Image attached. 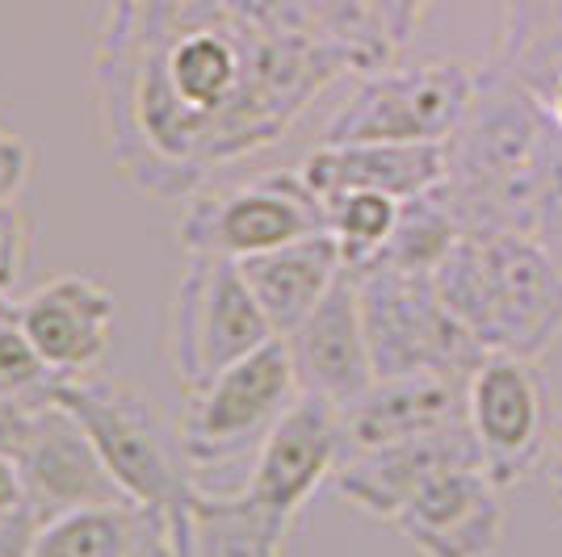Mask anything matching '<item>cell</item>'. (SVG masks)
<instances>
[{
    "label": "cell",
    "mask_w": 562,
    "mask_h": 557,
    "mask_svg": "<svg viewBox=\"0 0 562 557\" xmlns=\"http://www.w3.org/2000/svg\"><path fill=\"white\" fill-rule=\"evenodd\" d=\"M30 177V147H25L18 135L0 130V202L18 197V189L25 185Z\"/></svg>",
    "instance_id": "obj_28"
},
{
    "label": "cell",
    "mask_w": 562,
    "mask_h": 557,
    "mask_svg": "<svg viewBox=\"0 0 562 557\" xmlns=\"http://www.w3.org/2000/svg\"><path fill=\"white\" fill-rule=\"evenodd\" d=\"M467 423L495 487L525 482L550 448V386L538 361L487 352L467 377Z\"/></svg>",
    "instance_id": "obj_9"
},
{
    "label": "cell",
    "mask_w": 562,
    "mask_h": 557,
    "mask_svg": "<svg viewBox=\"0 0 562 557\" xmlns=\"http://www.w3.org/2000/svg\"><path fill=\"white\" fill-rule=\"evenodd\" d=\"M449 197L470 227L562 239V130L504 68L479 71L467 122L449 139Z\"/></svg>",
    "instance_id": "obj_1"
},
{
    "label": "cell",
    "mask_w": 562,
    "mask_h": 557,
    "mask_svg": "<svg viewBox=\"0 0 562 557\" xmlns=\"http://www.w3.org/2000/svg\"><path fill=\"white\" fill-rule=\"evenodd\" d=\"M30 557H181L177 511L143 503H93L38 524Z\"/></svg>",
    "instance_id": "obj_18"
},
{
    "label": "cell",
    "mask_w": 562,
    "mask_h": 557,
    "mask_svg": "<svg viewBox=\"0 0 562 557\" xmlns=\"http://www.w3.org/2000/svg\"><path fill=\"white\" fill-rule=\"evenodd\" d=\"M290 520L273 515L239 495H206L193 490L177 511V541L181 557H281V541Z\"/></svg>",
    "instance_id": "obj_20"
},
{
    "label": "cell",
    "mask_w": 562,
    "mask_h": 557,
    "mask_svg": "<svg viewBox=\"0 0 562 557\" xmlns=\"http://www.w3.org/2000/svg\"><path fill=\"white\" fill-rule=\"evenodd\" d=\"M59 382L64 377L50 370L34 349V340L25 336L22 319H18V303L4 298L0 303V390L22 398L30 407H43V402H50V390Z\"/></svg>",
    "instance_id": "obj_24"
},
{
    "label": "cell",
    "mask_w": 562,
    "mask_h": 557,
    "mask_svg": "<svg viewBox=\"0 0 562 557\" xmlns=\"http://www.w3.org/2000/svg\"><path fill=\"white\" fill-rule=\"evenodd\" d=\"M345 462V428L340 407L328 398L299 395L294 407L265 432L244 495L273 515L294 520L311 495L328 482Z\"/></svg>",
    "instance_id": "obj_10"
},
{
    "label": "cell",
    "mask_w": 562,
    "mask_h": 557,
    "mask_svg": "<svg viewBox=\"0 0 562 557\" xmlns=\"http://www.w3.org/2000/svg\"><path fill=\"white\" fill-rule=\"evenodd\" d=\"M319 231H328V206L294 168V172H265L248 185L193 197L181 223V248L193 255L244 260Z\"/></svg>",
    "instance_id": "obj_8"
},
{
    "label": "cell",
    "mask_w": 562,
    "mask_h": 557,
    "mask_svg": "<svg viewBox=\"0 0 562 557\" xmlns=\"http://www.w3.org/2000/svg\"><path fill=\"white\" fill-rule=\"evenodd\" d=\"M299 172L324 202L357 189L407 202L449 181V143H319Z\"/></svg>",
    "instance_id": "obj_17"
},
{
    "label": "cell",
    "mask_w": 562,
    "mask_h": 557,
    "mask_svg": "<svg viewBox=\"0 0 562 557\" xmlns=\"http://www.w3.org/2000/svg\"><path fill=\"white\" fill-rule=\"evenodd\" d=\"M25 511V482L13 457H0V515Z\"/></svg>",
    "instance_id": "obj_30"
},
{
    "label": "cell",
    "mask_w": 562,
    "mask_h": 557,
    "mask_svg": "<svg viewBox=\"0 0 562 557\" xmlns=\"http://www.w3.org/2000/svg\"><path fill=\"white\" fill-rule=\"evenodd\" d=\"M495 68L516 76L538 101L546 96L562 71V0H508Z\"/></svg>",
    "instance_id": "obj_22"
},
{
    "label": "cell",
    "mask_w": 562,
    "mask_h": 557,
    "mask_svg": "<svg viewBox=\"0 0 562 557\" xmlns=\"http://www.w3.org/2000/svg\"><path fill=\"white\" fill-rule=\"evenodd\" d=\"M324 206H328V231L336 239V248H340L345 269L361 273V269L378 264V255L391 243L398 223L395 197L357 189V193H336Z\"/></svg>",
    "instance_id": "obj_23"
},
{
    "label": "cell",
    "mask_w": 562,
    "mask_h": 557,
    "mask_svg": "<svg viewBox=\"0 0 562 557\" xmlns=\"http://www.w3.org/2000/svg\"><path fill=\"white\" fill-rule=\"evenodd\" d=\"M122 4H139V9H177L181 0H122Z\"/></svg>",
    "instance_id": "obj_33"
},
{
    "label": "cell",
    "mask_w": 562,
    "mask_h": 557,
    "mask_svg": "<svg viewBox=\"0 0 562 557\" xmlns=\"http://www.w3.org/2000/svg\"><path fill=\"white\" fill-rule=\"evenodd\" d=\"M554 499L562 503V436L554 444Z\"/></svg>",
    "instance_id": "obj_32"
},
{
    "label": "cell",
    "mask_w": 562,
    "mask_h": 557,
    "mask_svg": "<svg viewBox=\"0 0 562 557\" xmlns=\"http://www.w3.org/2000/svg\"><path fill=\"white\" fill-rule=\"evenodd\" d=\"M357 289H361V319L378 377H407V373L470 377L483 365L487 349L441 303L432 277L374 264L357 273Z\"/></svg>",
    "instance_id": "obj_4"
},
{
    "label": "cell",
    "mask_w": 562,
    "mask_h": 557,
    "mask_svg": "<svg viewBox=\"0 0 562 557\" xmlns=\"http://www.w3.org/2000/svg\"><path fill=\"white\" fill-rule=\"evenodd\" d=\"M499 495L483 465H453L432 474L391 524L424 557H495L504 541Z\"/></svg>",
    "instance_id": "obj_11"
},
{
    "label": "cell",
    "mask_w": 562,
    "mask_h": 557,
    "mask_svg": "<svg viewBox=\"0 0 562 557\" xmlns=\"http://www.w3.org/2000/svg\"><path fill=\"white\" fill-rule=\"evenodd\" d=\"M453 423H467V377H446V373L378 377L366 395L340 411L345 457L382 444L416 441Z\"/></svg>",
    "instance_id": "obj_16"
},
{
    "label": "cell",
    "mask_w": 562,
    "mask_h": 557,
    "mask_svg": "<svg viewBox=\"0 0 562 557\" xmlns=\"http://www.w3.org/2000/svg\"><path fill=\"white\" fill-rule=\"evenodd\" d=\"M370 4V13H374L378 30H382V38H386V47L398 50L412 43V34L420 30L424 13H428V4L432 0H366Z\"/></svg>",
    "instance_id": "obj_26"
},
{
    "label": "cell",
    "mask_w": 562,
    "mask_h": 557,
    "mask_svg": "<svg viewBox=\"0 0 562 557\" xmlns=\"http://www.w3.org/2000/svg\"><path fill=\"white\" fill-rule=\"evenodd\" d=\"M25 482V508L43 524L76 508L122 503L126 495L105 469L80 419L68 416L59 402H43L34 416V432L18 457Z\"/></svg>",
    "instance_id": "obj_13"
},
{
    "label": "cell",
    "mask_w": 562,
    "mask_h": 557,
    "mask_svg": "<svg viewBox=\"0 0 562 557\" xmlns=\"http://www.w3.org/2000/svg\"><path fill=\"white\" fill-rule=\"evenodd\" d=\"M441 303L487 352L541 361L562 336V260L525 231L470 227L432 273Z\"/></svg>",
    "instance_id": "obj_2"
},
{
    "label": "cell",
    "mask_w": 562,
    "mask_h": 557,
    "mask_svg": "<svg viewBox=\"0 0 562 557\" xmlns=\"http://www.w3.org/2000/svg\"><path fill=\"white\" fill-rule=\"evenodd\" d=\"M474 89L479 71L449 59L370 71L331 114L324 143H449Z\"/></svg>",
    "instance_id": "obj_7"
},
{
    "label": "cell",
    "mask_w": 562,
    "mask_h": 557,
    "mask_svg": "<svg viewBox=\"0 0 562 557\" xmlns=\"http://www.w3.org/2000/svg\"><path fill=\"white\" fill-rule=\"evenodd\" d=\"M50 402L80 419L105 469L131 503L181 511L193 495V469L181 441V423L122 377H64Z\"/></svg>",
    "instance_id": "obj_3"
},
{
    "label": "cell",
    "mask_w": 562,
    "mask_h": 557,
    "mask_svg": "<svg viewBox=\"0 0 562 557\" xmlns=\"http://www.w3.org/2000/svg\"><path fill=\"white\" fill-rule=\"evenodd\" d=\"M34 416H38V407L0 390V457H13V462L22 457L25 441L34 432Z\"/></svg>",
    "instance_id": "obj_27"
},
{
    "label": "cell",
    "mask_w": 562,
    "mask_h": 557,
    "mask_svg": "<svg viewBox=\"0 0 562 557\" xmlns=\"http://www.w3.org/2000/svg\"><path fill=\"white\" fill-rule=\"evenodd\" d=\"M239 273L265 310V319L273 323V331L290 336L315 306L324 303V294L345 273V260H340L331 231H319L299 239V243L273 248V252L244 255Z\"/></svg>",
    "instance_id": "obj_19"
},
{
    "label": "cell",
    "mask_w": 562,
    "mask_h": 557,
    "mask_svg": "<svg viewBox=\"0 0 562 557\" xmlns=\"http://www.w3.org/2000/svg\"><path fill=\"white\" fill-rule=\"evenodd\" d=\"M30 243H34L30 214H25L13 197L0 202V294H4V298L22 285L25 264H30Z\"/></svg>",
    "instance_id": "obj_25"
},
{
    "label": "cell",
    "mask_w": 562,
    "mask_h": 557,
    "mask_svg": "<svg viewBox=\"0 0 562 557\" xmlns=\"http://www.w3.org/2000/svg\"><path fill=\"white\" fill-rule=\"evenodd\" d=\"M299 395L303 386L281 336L214 373L202 390L186 395V416L177 423L193 469V487L198 474L214 469L218 462H235L248 448L257 453L265 432L294 407Z\"/></svg>",
    "instance_id": "obj_5"
},
{
    "label": "cell",
    "mask_w": 562,
    "mask_h": 557,
    "mask_svg": "<svg viewBox=\"0 0 562 557\" xmlns=\"http://www.w3.org/2000/svg\"><path fill=\"white\" fill-rule=\"evenodd\" d=\"M541 105L554 114V122H559V130H562V71L550 80V89H546V96H541Z\"/></svg>",
    "instance_id": "obj_31"
},
{
    "label": "cell",
    "mask_w": 562,
    "mask_h": 557,
    "mask_svg": "<svg viewBox=\"0 0 562 557\" xmlns=\"http://www.w3.org/2000/svg\"><path fill=\"white\" fill-rule=\"evenodd\" d=\"M0 130H4V126H0Z\"/></svg>",
    "instance_id": "obj_36"
},
{
    "label": "cell",
    "mask_w": 562,
    "mask_h": 557,
    "mask_svg": "<svg viewBox=\"0 0 562 557\" xmlns=\"http://www.w3.org/2000/svg\"><path fill=\"white\" fill-rule=\"evenodd\" d=\"M303 395L328 398L331 407H349L378 382L366 319H361V289L357 273H340L324 303L306 315L290 336H281Z\"/></svg>",
    "instance_id": "obj_12"
},
{
    "label": "cell",
    "mask_w": 562,
    "mask_h": 557,
    "mask_svg": "<svg viewBox=\"0 0 562 557\" xmlns=\"http://www.w3.org/2000/svg\"><path fill=\"white\" fill-rule=\"evenodd\" d=\"M114 315L110 285L89 273L50 277L18 303L25 336L59 377H85L101 365L114 340Z\"/></svg>",
    "instance_id": "obj_14"
},
{
    "label": "cell",
    "mask_w": 562,
    "mask_h": 557,
    "mask_svg": "<svg viewBox=\"0 0 562 557\" xmlns=\"http://www.w3.org/2000/svg\"><path fill=\"white\" fill-rule=\"evenodd\" d=\"M467 235V218L458 214L453 197H449L446 185L428 189L420 197H407L398 202V223L391 243L382 248L378 264L386 269H398V273H420V277H432L441 269L458 239ZM374 269V264H370Z\"/></svg>",
    "instance_id": "obj_21"
},
{
    "label": "cell",
    "mask_w": 562,
    "mask_h": 557,
    "mask_svg": "<svg viewBox=\"0 0 562 557\" xmlns=\"http://www.w3.org/2000/svg\"><path fill=\"white\" fill-rule=\"evenodd\" d=\"M278 331L265 319L260 303L252 298L248 281L232 255H193L172 298V370L181 377L186 395L202 390L214 373L235 365L239 356L269 344Z\"/></svg>",
    "instance_id": "obj_6"
},
{
    "label": "cell",
    "mask_w": 562,
    "mask_h": 557,
    "mask_svg": "<svg viewBox=\"0 0 562 557\" xmlns=\"http://www.w3.org/2000/svg\"><path fill=\"white\" fill-rule=\"evenodd\" d=\"M38 524H43V520L30 508L4 515V520H0V557H30L34 536H38Z\"/></svg>",
    "instance_id": "obj_29"
},
{
    "label": "cell",
    "mask_w": 562,
    "mask_h": 557,
    "mask_svg": "<svg viewBox=\"0 0 562 557\" xmlns=\"http://www.w3.org/2000/svg\"><path fill=\"white\" fill-rule=\"evenodd\" d=\"M0 303H4V294H0Z\"/></svg>",
    "instance_id": "obj_34"
},
{
    "label": "cell",
    "mask_w": 562,
    "mask_h": 557,
    "mask_svg": "<svg viewBox=\"0 0 562 557\" xmlns=\"http://www.w3.org/2000/svg\"><path fill=\"white\" fill-rule=\"evenodd\" d=\"M453 465H483L470 423H453V428L428 432L416 441L349 453L340 469L331 474V487L357 511H366L374 520H395L432 474L453 469Z\"/></svg>",
    "instance_id": "obj_15"
},
{
    "label": "cell",
    "mask_w": 562,
    "mask_h": 557,
    "mask_svg": "<svg viewBox=\"0 0 562 557\" xmlns=\"http://www.w3.org/2000/svg\"><path fill=\"white\" fill-rule=\"evenodd\" d=\"M0 520H4V515H0Z\"/></svg>",
    "instance_id": "obj_35"
}]
</instances>
